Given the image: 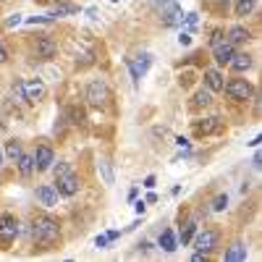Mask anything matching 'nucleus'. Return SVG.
I'll use <instances>...</instances> for the list:
<instances>
[{"label": "nucleus", "mask_w": 262, "mask_h": 262, "mask_svg": "<svg viewBox=\"0 0 262 262\" xmlns=\"http://www.w3.org/2000/svg\"><path fill=\"white\" fill-rule=\"evenodd\" d=\"M18 236V221L13 215H3L0 217V244H11Z\"/></svg>", "instance_id": "9"}, {"label": "nucleus", "mask_w": 262, "mask_h": 262, "mask_svg": "<svg viewBox=\"0 0 262 262\" xmlns=\"http://www.w3.org/2000/svg\"><path fill=\"white\" fill-rule=\"evenodd\" d=\"M223 90H226V95L231 97V100H236V102H247L252 95H254V86L247 81V79H231L228 84H223Z\"/></svg>", "instance_id": "4"}, {"label": "nucleus", "mask_w": 262, "mask_h": 262, "mask_svg": "<svg viewBox=\"0 0 262 262\" xmlns=\"http://www.w3.org/2000/svg\"><path fill=\"white\" fill-rule=\"evenodd\" d=\"M95 244H97V247L102 249V247L107 244V236H97V238H95Z\"/></svg>", "instance_id": "34"}, {"label": "nucleus", "mask_w": 262, "mask_h": 262, "mask_svg": "<svg viewBox=\"0 0 262 262\" xmlns=\"http://www.w3.org/2000/svg\"><path fill=\"white\" fill-rule=\"evenodd\" d=\"M149 6H152V11H155L158 16H163V13H168L170 8H176L179 3H176V0H149Z\"/></svg>", "instance_id": "22"}, {"label": "nucleus", "mask_w": 262, "mask_h": 262, "mask_svg": "<svg viewBox=\"0 0 262 262\" xmlns=\"http://www.w3.org/2000/svg\"><path fill=\"white\" fill-rule=\"evenodd\" d=\"M6 60H8V50L3 45V39H0V63H6Z\"/></svg>", "instance_id": "32"}, {"label": "nucleus", "mask_w": 262, "mask_h": 262, "mask_svg": "<svg viewBox=\"0 0 262 262\" xmlns=\"http://www.w3.org/2000/svg\"><path fill=\"white\" fill-rule=\"evenodd\" d=\"M228 66H231V71H236V74H247V71L252 69V55H247V53H233V58L228 60Z\"/></svg>", "instance_id": "13"}, {"label": "nucleus", "mask_w": 262, "mask_h": 262, "mask_svg": "<svg viewBox=\"0 0 262 262\" xmlns=\"http://www.w3.org/2000/svg\"><path fill=\"white\" fill-rule=\"evenodd\" d=\"M254 8H257V0H236V8H233V13H236L238 18H244V16H249Z\"/></svg>", "instance_id": "21"}, {"label": "nucleus", "mask_w": 262, "mask_h": 262, "mask_svg": "<svg viewBox=\"0 0 262 262\" xmlns=\"http://www.w3.org/2000/svg\"><path fill=\"white\" fill-rule=\"evenodd\" d=\"M113 3H116V0H113Z\"/></svg>", "instance_id": "38"}, {"label": "nucleus", "mask_w": 262, "mask_h": 262, "mask_svg": "<svg viewBox=\"0 0 262 262\" xmlns=\"http://www.w3.org/2000/svg\"><path fill=\"white\" fill-rule=\"evenodd\" d=\"M205 6H207V8H212L215 13H226V11H228V6H231V0H205Z\"/></svg>", "instance_id": "24"}, {"label": "nucleus", "mask_w": 262, "mask_h": 262, "mask_svg": "<svg viewBox=\"0 0 262 262\" xmlns=\"http://www.w3.org/2000/svg\"><path fill=\"white\" fill-rule=\"evenodd\" d=\"M74 13H79V6L66 3V0H58V6H55V11H53L50 16H53V18H60V16H74Z\"/></svg>", "instance_id": "19"}, {"label": "nucleus", "mask_w": 262, "mask_h": 262, "mask_svg": "<svg viewBox=\"0 0 262 262\" xmlns=\"http://www.w3.org/2000/svg\"><path fill=\"white\" fill-rule=\"evenodd\" d=\"M86 102H90L92 107H105L107 100H111V92H107V84L102 79H92L90 84H86Z\"/></svg>", "instance_id": "3"}, {"label": "nucleus", "mask_w": 262, "mask_h": 262, "mask_svg": "<svg viewBox=\"0 0 262 262\" xmlns=\"http://www.w3.org/2000/svg\"><path fill=\"white\" fill-rule=\"evenodd\" d=\"M16 165H18V173L24 179H29L32 173H34V155H27V152H21V158L16 160Z\"/></svg>", "instance_id": "17"}, {"label": "nucleus", "mask_w": 262, "mask_h": 262, "mask_svg": "<svg viewBox=\"0 0 262 262\" xmlns=\"http://www.w3.org/2000/svg\"><path fill=\"white\" fill-rule=\"evenodd\" d=\"M194 233H196V223H194V221H189V223L181 228V242H184V244H189Z\"/></svg>", "instance_id": "27"}, {"label": "nucleus", "mask_w": 262, "mask_h": 262, "mask_svg": "<svg viewBox=\"0 0 262 262\" xmlns=\"http://www.w3.org/2000/svg\"><path fill=\"white\" fill-rule=\"evenodd\" d=\"M210 48H212V55H215V63L217 66H228V60L233 58L236 53V45H231V42L226 39V34L221 29H215L212 37H210Z\"/></svg>", "instance_id": "2"}, {"label": "nucleus", "mask_w": 262, "mask_h": 262, "mask_svg": "<svg viewBox=\"0 0 262 262\" xmlns=\"http://www.w3.org/2000/svg\"><path fill=\"white\" fill-rule=\"evenodd\" d=\"M179 42H181V45H189L191 37H189V34H181V37H179Z\"/></svg>", "instance_id": "36"}, {"label": "nucleus", "mask_w": 262, "mask_h": 262, "mask_svg": "<svg viewBox=\"0 0 262 262\" xmlns=\"http://www.w3.org/2000/svg\"><path fill=\"white\" fill-rule=\"evenodd\" d=\"M3 163H6V155H3V149H0V168H3Z\"/></svg>", "instance_id": "37"}, {"label": "nucleus", "mask_w": 262, "mask_h": 262, "mask_svg": "<svg viewBox=\"0 0 262 262\" xmlns=\"http://www.w3.org/2000/svg\"><path fill=\"white\" fill-rule=\"evenodd\" d=\"M191 242H194V249H196V252L210 254V252L217 247V231L205 228V231H200V233H194V236H191Z\"/></svg>", "instance_id": "6"}, {"label": "nucleus", "mask_w": 262, "mask_h": 262, "mask_svg": "<svg viewBox=\"0 0 262 262\" xmlns=\"http://www.w3.org/2000/svg\"><path fill=\"white\" fill-rule=\"evenodd\" d=\"M247 244H242V242H233L228 249H226V262H244L247 259Z\"/></svg>", "instance_id": "15"}, {"label": "nucleus", "mask_w": 262, "mask_h": 262, "mask_svg": "<svg viewBox=\"0 0 262 262\" xmlns=\"http://www.w3.org/2000/svg\"><path fill=\"white\" fill-rule=\"evenodd\" d=\"M160 247H163L165 252H176V233H173L170 228L163 231V236H160Z\"/></svg>", "instance_id": "23"}, {"label": "nucleus", "mask_w": 262, "mask_h": 262, "mask_svg": "<svg viewBox=\"0 0 262 262\" xmlns=\"http://www.w3.org/2000/svg\"><path fill=\"white\" fill-rule=\"evenodd\" d=\"M212 102V95H210V90H200L194 95V105L196 107H202V105H210Z\"/></svg>", "instance_id": "25"}, {"label": "nucleus", "mask_w": 262, "mask_h": 262, "mask_svg": "<svg viewBox=\"0 0 262 262\" xmlns=\"http://www.w3.org/2000/svg\"><path fill=\"white\" fill-rule=\"evenodd\" d=\"M34 194H37V202H39V205H45V207H55V205H58V189L50 186V184L37 186Z\"/></svg>", "instance_id": "12"}, {"label": "nucleus", "mask_w": 262, "mask_h": 262, "mask_svg": "<svg viewBox=\"0 0 262 262\" xmlns=\"http://www.w3.org/2000/svg\"><path fill=\"white\" fill-rule=\"evenodd\" d=\"M50 21H55L53 16H34V18H29V24H50Z\"/></svg>", "instance_id": "31"}, {"label": "nucleus", "mask_w": 262, "mask_h": 262, "mask_svg": "<svg viewBox=\"0 0 262 262\" xmlns=\"http://www.w3.org/2000/svg\"><path fill=\"white\" fill-rule=\"evenodd\" d=\"M34 53H37V58H39V60H53V58H55V53H58L55 39H53V37H48V34L37 37V42H34Z\"/></svg>", "instance_id": "7"}, {"label": "nucleus", "mask_w": 262, "mask_h": 262, "mask_svg": "<svg viewBox=\"0 0 262 262\" xmlns=\"http://www.w3.org/2000/svg\"><path fill=\"white\" fill-rule=\"evenodd\" d=\"M144 186H147V189L155 186V176H147V179H144Z\"/></svg>", "instance_id": "35"}, {"label": "nucleus", "mask_w": 262, "mask_h": 262, "mask_svg": "<svg viewBox=\"0 0 262 262\" xmlns=\"http://www.w3.org/2000/svg\"><path fill=\"white\" fill-rule=\"evenodd\" d=\"M60 236V223L50 215H37L32 221V238L42 244H53L55 238Z\"/></svg>", "instance_id": "1"}, {"label": "nucleus", "mask_w": 262, "mask_h": 262, "mask_svg": "<svg viewBox=\"0 0 262 262\" xmlns=\"http://www.w3.org/2000/svg\"><path fill=\"white\" fill-rule=\"evenodd\" d=\"M55 163V152L50 144H39L37 152H34V170H50V165Z\"/></svg>", "instance_id": "8"}, {"label": "nucleus", "mask_w": 262, "mask_h": 262, "mask_svg": "<svg viewBox=\"0 0 262 262\" xmlns=\"http://www.w3.org/2000/svg\"><path fill=\"white\" fill-rule=\"evenodd\" d=\"M217 121L221 118H207V123H196V134H210V131H215Z\"/></svg>", "instance_id": "26"}, {"label": "nucleus", "mask_w": 262, "mask_h": 262, "mask_svg": "<svg viewBox=\"0 0 262 262\" xmlns=\"http://www.w3.org/2000/svg\"><path fill=\"white\" fill-rule=\"evenodd\" d=\"M21 152H24V149H21V142H18V139H8L6 147H3V155H6L11 163H16V160L21 158Z\"/></svg>", "instance_id": "18"}, {"label": "nucleus", "mask_w": 262, "mask_h": 262, "mask_svg": "<svg viewBox=\"0 0 262 262\" xmlns=\"http://www.w3.org/2000/svg\"><path fill=\"white\" fill-rule=\"evenodd\" d=\"M226 39L231 42V45H244L247 39H252V34H249V29H244V27H231V32L226 34Z\"/></svg>", "instance_id": "16"}, {"label": "nucleus", "mask_w": 262, "mask_h": 262, "mask_svg": "<svg viewBox=\"0 0 262 262\" xmlns=\"http://www.w3.org/2000/svg\"><path fill=\"white\" fill-rule=\"evenodd\" d=\"M55 189L60 196H74L79 191V176L76 173H66V176L55 179Z\"/></svg>", "instance_id": "10"}, {"label": "nucleus", "mask_w": 262, "mask_h": 262, "mask_svg": "<svg viewBox=\"0 0 262 262\" xmlns=\"http://www.w3.org/2000/svg\"><path fill=\"white\" fill-rule=\"evenodd\" d=\"M149 63H152V55H147V53L128 60V71H131V79H134V84H139V79H142L144 71L149 69Z\"/></svg>", "instance_id": "11"}, {"label": "nucleus", "mask_w": 262, "mask_h": 262, "mask_svg": "<svg viewBox=\"0 0 262 262\" xmlns=\"http://www.w3.org/2000/svg\"><path fill=\"white\" fill-rule=\"evenodd\" d=\"M205 84H207V90L210 92H223V74L217 71V69H207L205 71Z\"/></svg>", "instance_id": "14"}, {"label": "nucleus", "mask_w": 262, "mask_h": 262, "mask_svg": "<svg viewBox=\"0 0 262 262\" xmlns=\"http://www.w3.org/2000/svg\"><path fill=\"white\" fill-rule=\"evenodd\" d=\"M100 168H102L105 184H113V170H111V165H107V160H102V163H100Z\"/></svg>", "instance_id": "30"}, {"label": "nucleus", "mask_w": 262, "mask_h": 262, "mask_svg": "<svg viewBox=\"0 0 262 262\" xmlns=\"http://www.w3.org/2000/svg\"><path fill=\"white\" fill-rule=\"evenodd\" d=\"M50 168H53V173H55V179L66 176V173H71V165H69V163H63V160H60L58 165H50Z\"/></svg>", "instance_id": "29"}, {"label": "nucleus", "mask_w": 262, "mask_h": 262, "mask_svg": "<svg viewBox=\"0 0 262 262\" xmlns=\"http://www.w3.org/2000/svg\"><path fill=\"white\" fill-rule=\"evenodd\" d=\"M21 86H24V100L29 105L42 102V100H45V95H48V84L42 81V79H24V81H21Z\"/></svg>", "instance_id": "5"}, {"label": "nucleus", "mask_w": 262, "mask_h": 262, "mask_svg": "<svg viewBox=\"0 0 262 262\" xmlns=\"http://www.w3.org/2000/svg\"><path fill=\"white\" fill-rule=\"evenodd\" d=\"M207 257H210V254H205V252H194L191 259H194V262H202V259H207Z\"/></svg>", "instance_id": "33"}, {"label": "nucleus", "mask_w": 262, "mask_h": 262, "mask_svg": "<svg viewBox=\"0 0 262 262\" xmlns=\"http://www.w3.org/2000/svg\"><path fill=\"white\" fill-rule=\"evenodd\" d=\"M160 18H163V24H165V27H179L181 21H184V13H181V8L176 6V8H170L168 13H163Z\"/></svg>", "instance_id": "20"}, {"label": "nucleus", "mask_w": 262, "mask_h": 262, "mask_svg": "<svg viewBox=\"0 0 262 262\" xmlns=\"http://www.w3.org/2000/svg\"><path fill=\"white\" fill-rule=\"evenodd\" d=\"M226 207H228V194H217L215 200H212V210L221 212V210H226Z\"/></svg>", "instance_id": "28"}]
</instances>
